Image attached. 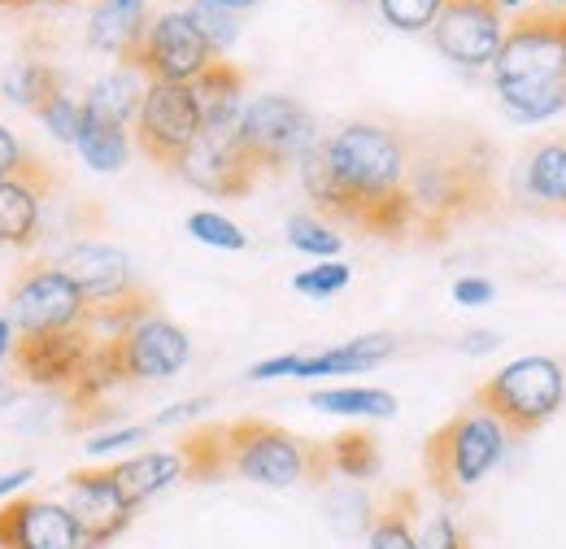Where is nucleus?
Segmentation results:
<instances>
[{
  "label": "nucleus",
  "instance_id": "obj_1",
  "mask_svg": "<svg viewBox=\"0 0 566 549\" xmlns=\"http://www.w3.org/2000/svg\"><path fill=\"white\" fill-rule=\"evenodd\" d=\"M301 184L327 218L361 236L410 245V153L406 132L388 123H345L336 136L318 139L301 162Z\"/></svg>",
  "mask_w": 566,
  "mask_h": 549
},
{
  "label": "nucleus",
  "instance_id": "obj_2",
  "mask_svg": "<svg viewBox=\"0 0 566 549\" xmlns=\"http://www.w3.org/2000/svg\"><path fill=\"white\" fill-rule=\"evenodd\" d=\"M410 175V245H440L458 227L493 218L505 193H501V153L493 139L467 127H427L406 132Z\"/></svg>",
  "mask_w": 566,
  "mask_h": 549
},
{
  "label": "nucleus",
  "instance_id": "obj_3",
  "mask_svg": "<svg viewBox=\"0 0 566 549\" xmlns=\"http://www.w3.org/2000/svg\"><path fill=\"white\" fill-rule=\"evenodd\" d=\"M501 110L514 123H545L566 110V4H536L505 27L493 62Z\"/></svg>",
  "mask_w": 566,
  "mask_h": 549
},
{
  "label": "nucleus",
  "instance_id": "obj_4",
  "mask_svg": "<svg viewBox=\"0 0 566 549\" xmlns=\"http://www.w3.org/2000/svg\"><path fill=\"white\" fill-rule=\"evenodd\" d=\"M227 467L249 484L292 488L301 480H323L332 472V458L327 441H301L266 418H235L227 423Z\"/></svg>",
  "mask_w": 566,
  "mask_h": 549
},
{
  "label": "nucleus",
  "instance_id": "obj_5",
  "mask_svg": "<svg viewBox=\"0 0 566 549\" xmlns=\"http://www.w3.org/2000/svg\"><path fill=\"white\" fill-rule=\"evenodd\" d=\"M505 445H510V436L493 414L475 411V406L453 414L449 423H440L427 436V484L440 493V501H462L505 458Z\"/></svg>",
  "mask_w": 566,
  "mask_h": 549
},
{
  "label": "nucleus",
  "instance_id": "obj_6",
  "mask_svg": "<svg viewBox=\"0 0 566 549\" xmlns=\"http://www.w3.org/2000/svg\"><path fill=\"white\" fill-rule=\"evenodd\" d=\"M566 402V375L558 358H514L510 366H501L496 375H489L471 406L484 414H493L505 427V436H532L541 432L554 414L563 411Z\"/></svg>",
  "mask_w": 566,
  "mask_h": 549
},
{
  "label": "nucleus",
  "instance_id": "obj_7",
  "mask_svg": "<svg viewBox=\"0 0 566 549\" xmlns=\"http://www.w3.org/2000/svg\"><path fill=\"white\" fill-rule=\"evenodd\" d=\"M235 139H240L244 157L258 166V175H280L283 166L301 162L318 144V127L301 101L266 92V96L244 101Z\"/></svg>",
  "mask_w": 566,
  "mask_h": 549
},
{
  "label": "nucleus",
  "instance_id": "obj_8",
  "mask_svg": "<svg viewBox=\"0 0 566 549\" xmlns=\"http://www.w3.org/2000/svg\"><path fill=\"white\" fill-rule=\"evenodd\" d=\"M201 132H206V123H201V105H197L192 83H148L144 87L132 136L148 162L175 170Z\"/></svg>",
  "mask_w": 566,
  "mask_h": 549
},
{
  "label": "nucleus",
  "instance_id": "obj_9",
  "mask_svg": "<svg viewBox=\"0 0 566 549\" xmlns=\"http://www.w3.org/2000/svg\"><path fill=\"white\" fill-rule=\"evenodd\" d=\"M213 62V49L184 9H161L148 18L140 44L123 58V66L144 74L148 83H192Z\"/></svg>",
  "mask_w": 566,
  "mask_h": 549
},
{
  "label": "nucleus",
  "instance_id": "obj_10",
  "mask_svg": "<svg viewBox=\"0 0 566 549\" xmlns=\"http://www.w3.org/2000/svg\"><path fill=\"white\" fill-rule=\"evenodd\" d=\"M9 305L18 336L66 332L87 323V297L57 262H27L9 288Z\"/></svg>",
  "mask_w": 566,
  "mask_h": 549
},
{
  "label": "nucleus",
  "instance_id": "obj_11",
  "mask_svg": "<svg viewBox=\"0 0 566 549\" xmlns=\"http://www.w3.org/2000/svg\"><path fill=\"white\" fill-rule=\"evenodd\" d=\"M505 40V9L496 0H444L431 22V44L462 70L493 66Z\"/></svg>",
  "mask_w": 566,
  "mask_h": 549
},
{
  "label": "nucleus",
  "instance_id": "obj_12",
  "mask_svg": "<svg viewBox=\"0 0 566 549\" xmlns=\"http://www.w3.org/2000/svg\"><path fill=\"white\" fill-rule=\"evenodd\" d=\"M96 332L66 328V332H40V336H18L13 341V366L31 389H49V393H71L96 349Z\"/></svg>",
  "mask_w": 566,
  "mask_h": 549
},
{
  "label": "nucleus",
  "instance_id": "obj_13",
  "mask_svg": "<svg viewBox=\"0 0 566 549\" xmlns=\"http://www.w3.org/2000/svg\"><path fill=\"white\" fill-rule=\"evenodd\" d=\"M66 510L83 532V549H105L109 541H118L136 519V506L123 497L109 467L71 472L66 476Z\"/></svg>",
  "mask_w": 566,
  "mask_h": 549
},
{
  "label": "nucleus",
  "instance_id": "obj_14",
  "mask_svg": "<svg viewBox=\"0 0 566 549\" xmlns=\"http://www.w3.org/2000/svg\"><path fill=\"white\" fill-rule=\"evenodd\" d=\"M118 344V358H123V375L127 384H157V380H170L188 366V332L161 314H148L140 323H132L127 332L114 336Z\"/></svg>",
  "mask_w": 566,
  "mask_h": 549
},
{
  "label": "nucleus",
  "instance_id": "obj_15",
  "mask_svg": "<svg viewBox=\"0 0 566 549\" xmlns=\"http://www.w3.org/2000/svg\"><path fill=\"white\" fill-rule=\"evenodd\" d=\"M175 175H184L192 188L210 197H249L253 184L262 179L258 166L244 157L235 132H201L197 144L184 153V162L175 166Z\"/></svg>",
  "mask_w": 566,
  "mask_h": 549
},
{
  "label": "nucleus",
  "instance_id": "obj_16",
  "mask_svg": "<svg viewBox=\"0 0 566 549\" xmlns=\"http://www.w3.org/2000/svg\"><path fill=\"white\" fill-rule=\"evenodd\" d=\"M53 188H57V175L35 157H22V166L0 179V245L4 249H31L40 240L44 201Z\"/></svg>",
  "mask_w": 566,
  "mask_h": 549
},
{
  "label": "nucleus",
  "instance_id": "obj_17",
  "mask_svg": "<svg viewBox=\"0 0 566 549\" xmlns=\"http://www.w3.org/2000/svg\"><path fill=\"white\" fill-rule=\"evenodd\" d=\"M0 549H83V532L66 501L9 497L0 501Z\"/></svg>",
  "mask_w": 566,
  "mask_h": 549
},
{
  "label": "nucleus",
  "instance_id": "obj_18",
  "mask_svg": "<svg viewBox=\"0 0 566 549\" xmlns=\"http://www.w3.org/2000/svg\"><path fill=\"white\" fill-rule=\"evenodd\" d=\"M57 267L83 288L87 310L114 305V301H127V297L140 292L136 271H132V258H127L123 249H114V245H92V240H87V245H74V249L62 253Z\"/></svg>",
  "mask_w": 566,
  "mask_h": 549
},
{
  "label": "nucleus",
  "instance_id": "obj_19",
  "mask_svg": "<svg viewBox=\"0 0 566 549\" xmlns=\"http://www.w3.org/2000/svg\"><path fill=\"white\" fill-rule=\"evenodd\" d=\"M397 353V336L388 332H370V336H357L336 349H323V353H296L292 362V380H314V375H357V371H370L379 362H388Z\"/></svg>",
  "mask_w": 566,
  "mask_h": 549
},
{
  "label": "nucleus",
  "instance_id": "obj_20",
  "mask_svg": "<svg viewBox=\"0 0 566 549\" xmlns=\"http://www.w3.org/2000/svg\"><path fill=\"white\" fill-rule=\"evenodd\" d=\"M192 92H197L206 132H235L240 127V114H244V70L213 58L210 66L192 79Z\"/></svg>",
  "mask_w": 566,
  "mask_h": 549
},
{
  "label": "nucleus",
  "instance_id": "obj_21",
  "mask_svg": "<svg viewBox=\"0 0 566 549\" xmlns=\"http://www.w3.org/2000/svg\"><path fill=\"white\" fill-rule=\"evenodd\" d=\"M518 188L532 206L554 209L566 218V136L554 139H536L523 157V175H518Z\"/></svg>",
  "mask_w": 566,
  "mask_h": 549
},
{
  "label": "nucleus",
  "instance_id": "obj_22",
  "mask_svg": "<svg viewBox=\"0 0 566 549\" xmlns=\"http://www.w3.org/2000/svg\"><path fill=\"white\" fill-rule=\"evenodd\" d=\"M109 476L118 480L123 497L140 510L144 501H153L157 493H166L170 484L184 480L188 467H184V454H179V449H153V454H136V458H127V463H114Z\"/></svg>",
  "mask_w": 566,
  "mask_h": 549
},
{
  "label": "nucleus",
  "instance_id": "obj_23",
  "mask_svg": "<svg viewBox=\"0 0 566 549\" xmlns=\"http://www.w3.org/2000/svg\"><path fill=\"white\" fill-rule=\"evenodd\" d=\"M148 27V4L144 0H101L87 27V44L101 53H114L118 62L140 44Z\"/></svg>",
  "mask_w": 566,
  "mask_h": 549
},
{
  "label": "nucleus",
  "instance_id": "obj_24",
  "mask_svg": "<svg viewBox=\"0 0 566 549\" xmlns=\"http://www.w3.org/2000/svg\"><path fill=\"white\" fill-rule=\"evenodd\" d=\"M144 87H148V83H140V74L132 66L114 70V74H105L101 83H92V92L83 96V114L105 118V123H118V127H132L136 114H140Z\"/></svg>",
  "mask_w": 566,
  "mask_h": 549
},
{
  "label": "nucleus",
  "instance_id": "obj_25",
  "mask_svg": "<svg viewBox=\"0 0 566 549\" xmlns=\"http://www.w3.org/2000/svg\"><path fill=\"white\" fill-rule=\"evenodd\" d=\"M415 515H419V497L410 488L392 493L375 519H370V532H366V546L370 549H423L419 546V532H415Z\"/></svg>",
  "mask_w": 566,
  "mask_h": 549
},
{
  "label": "nucleus",
  "instance_id": "obj_26",
  "mask_svg": "<svg viewBox=\"0 0 566 549\" xmlns=\"http://www.w3.org/2000/svg\"><path fill=\"white\" fill-rule=\"evenodd\" d=\"M74 148L83 153V162L101 175H114L127 166V153H132V139H127V127L118 123H105V118H92L83 114V127H78V139Z\"/></svg>",
  "mask_w": 566,
  "mask_h": 549
},
{
  "label": "nucleus",
  "instance_id": "obj_27",
  "mask_svg": "<svg viewBox=\"0 0 566 549\" xmlns=\"http://www.w3.org/2000/svg\"><path fill=\"white\" fill-rule=\"evenodd\" d=\"M179 454H184L188 480H222V476H231V467H227V423H210V427L188 432Z\"/></svg>",
  "mask_w": 566,
  "mask_h": 549
},
{
  "label": "nucleus",
  "instance_id": "obj_28",
  "mask_svg": "<svg viewBox=\"0 0 566 549\" xmlns=\"http://www.w3.org/2000/svg\"><path fill=\"white\" fill-rule=\"evenodd\" d=\"M0 92H4V101H18L27 110H40L49 96L62 92V74L49 66V62H22V66H13L0 79Z\"/></svg>",
  "mask_w": 566,
  "mask_h": 549
},
{
  "label": "nucleus",
  "instance_id": "obj_29",
  "mask_svg": "<svg viewBox=\"0 0 566 549\" xmlns=\"http://www.w3.org/2000/svg\"><path fill=\"white\" fill-rule=\"evenodd\" d=\"M310 406L323 414H361V418H392L397 397L384 389H323L310 397Z\"/></svg>",
  "mask_w": 566,
  "mask_h": 549
},
{
  "label": "nucleus",
  "instance_id": "obj_30",
  "mask_svg": "<svg viewBox=\"0 0 566 549\" xmlns=\"http://www.w3.org/2000/svg\"><path fill=\"white\" fill-rule=\"evenodd\" d=\"M327 458H332V472L366 480L379 472V441L370 432H340L336 441H327Z\"/></svg>",
  "mask_w": 566,
  "mask_h": 549
},
{
  "label": "nucleus",
  "instance_id": "obj_31",
  "mask_svg": "<svg viewBox=\"0 0 566 549\" xmlns=\"http://www.w3.org/2000/svg\"><path fill=\"white\" fill-rule=\"evenodd\" d=\"M179 4H184V13L197 22V31L206 35V44L213 49V58H222V53L235 44L240 22H235L231 9H222L218 0H179Z\"/></svg>",
  "mask_w": 566,
  "mask_h": 549
},
{
  "label": "nucleus",
  "instance_id": "obj_32",
  "mask_svg": "<svg viewBox=\"0 0 566 549\" xmlns=\"http://www.w3.org/2000/svg\"><path fill=\"white\" fill-rule=\"evenodd\" d=\"M287 245L310 253V258H336L345 249V236L332 222L314 218V214H292L287 218Z\"/></svg>",
  "mask_w": 566,
  "mask_h": 549
},
{
  "label": "nucleus",
  "instance_id": "obj_33",
  "mask_svg": "<svg viewBox=\"0 0 566 549\" xmlns=\"http://www.w3.org/2000/svg\"><path fill=\"white\" fill-rule=\"evenodd\" d=\"M188 236H197V240H201V245H210V249H227V253L249 249V236H244L231 218H222V214H213V209H197V214H188Z\"/></svg>",
  "mask_w": 566,
  "mask_h": 549
},
{
  "label": "nucleus",
  "instance_id": "obj_34",
  "mask_svg": "<svg viewBox=\"0 0 566 549\" xmlns=\"http://www.w3.org/2000/svg\"><path fill=\"white\" fill-rule=\"evenodd\" d=\"M384 22L397 27V31H431V22L440 18V4L444 0H375Z\"/></svg>",
  "mask_w": 566,
  "mask_h": 549
},
{
  "label": "nucleus",
  "instance_id": "obj_35",
  "mask_svg": "<svg viewBox=\"0 0 566 549\" xmlns=\"http://www.w3.org/2000/svg\"><path fill=\"white\" fill-rule=\"evenodd\" d=\"M35 114H40V123L53 132V139H62V144H74V139H78V127H83V101L66 96V87H62L57 96H49Z\"/></svg>",
  "mask_w": 566,
  "mask_h": 549
},
{
  "label": "nucleus",
  "instance_id": "obj_36",
  "mask_svg": "<svg viewBox=\"0 0 566 549\" xmlns=\"http://www.w3.org/2000/svg\"><path fill=\"white\" fill-rule=\"evenodd\" d=\"M349 279H354V271H349L345 262L327 258V262H318V267H310V271L296 274L292 288H296L301 297H336L340 288H349Z\"/></svg>",
  "mask_w": 566,
  "mask_h": 549
},
{
  "label": "nucleus",
  "instance_id": "obj_37",
  "mask_svg": "<svg viewBox=\"0 0 566 549\" xmlns=\"http://www.w3.org/2000/svg\"><path fill=\"white\" fill-rule=\"evenodd\" d=\"M419 546L423 549H471V541H467V532L458 528V519L440 510V515H431V519L423 524Z\"/></svg>",
  "mask_w": 566,
  "mask_h": 549
},
{
  "label": "nucleus",
  "instance_id": "obj_38",
  "mask_svg": "<svg viewBox=\"0 0 566 549\" xmlns=\"http://www.w3.org/2000/svg\"><path fill=\"white\" fill-rule=\"evenodd\" d=\"M144 436H148V427H118V432H101V436H92V441H87V454H114V449H123V445H140Z\"/></svg>",
  "mask_w": 566,
  "mask_h": 549
},
{
  "label": "nucleus",
  "instance_id": "obj_39",
  "mask_svg": "<svg viewBox=\"0 0 566 549\" xmlns=\"http://www.w3.org/2000/svg\"><path fill=\"white\" fill-rule=\"evenodd\" d=\"M453 301L458 305H489L493 301V283L489 279H458L453 283Z\"/></svg>",
  "mask_w": 566,
  "mask_h": 549
},
{
  "label": "nucleus",
  "instance_id": "obj_40",
  "mask_svg": "<svg viewBox=\"0 0 566 549\" xmlns=\"http://www.w3.org/2000/svg\"><path fill=\"white\" fill-rule=\"evenodd\" d=\"M210 406V397H192V402H179V406H170V411H161L153 418V427H175V423H188V418H197V414Z\"/></svg>",
  "mask_w": 566,
  "mask_h": 549
},
{
  "label": "nucleus",
  "instance_id": "obj_41",
  "mask_svg": "<svg viewBox=\"0 0 566 549\" xmlns=\"http://www.w3.org/2000/svg\"><path fill=\"white\" fill-rule=\"evenodd\" d=\"M22 157H27V153H22V144H18L13 132L0 123V179H4V175H13V170L22 166Z\"/></svg>",
  "mask_w": 566,
  "mask_h": 549
},
{
  "label": "nucleus",
  "instance_id": "obj_42",
  "mask_svg": "<svg viewBox=\"0 0 566 549\" xmlns=\"http://www.w3.org/2000/svg\"><path fill=\"white\" fill-rule=\"evenodd\" d=\"M31 480H35V467H18V472H4V476H0V501H9V497L22 488V484H31Z\"/></svg>",
  "mask_w": 566,
  "mask_h": 549
},
{
  "label": "nucleus",
  "instance_id": "obj_43",
  "mask_svg": "<svg viewBox=\"0 0 566 549\" xmlns=\"http://www.w3.org/2000/svg\"><path fill=\"white\" fill-rule=\"evenodd\" d=\"M496 344H501L496 332H471V336L462 341V349H467V353H493Z\"/></svg>",
  "mask_w": 566,
  "mask_h": 549
},
{
  "label": "nucleus",
  "instance_id": "obj_44",
  "mask_svg": "<svg viewBox=\"0 0 566 549\" xmlns=\"http://www.w3.org/2000/svg\"><path fill=\"white\" fill-rule=\"evenodd\" d=\"M9 349H13V328H9V319H0V362L9 358Z\"/></svg>",
  "mask_w": 566,
  "mask_h": 549
},
{
  "label": "nucleus",
  "instance_id": "obj_45",
  "mask_svg": "<svg viewBox=\"0 0 566 549\" xmlns=\"http://www.w3.org/2000/svg\"><path fill=\"white\" fill-rule=\"evenodd\" d=\"M218 4H222V9H231V13H240V9H253L258 0H218Z\"/></svg>",
  "mask_w": 566,
  "mask_h": 549
},
{
  "label": "nucleus",
  "instance_id": "obj_46",
  "mask_svg": "<svg viewBox=\"0 0 566 549\" xmlns=\"http://www.w3.org/2000/svg\"><path fill=\"white\" fill-rule=\"evenodd\" d=\"M31 4H44V0H0V9H31Z\"/></svg>",
  "mask_w": 566,
  "mask_h": 549
},
{
  "label": "nucleus",
  "instance_id": "obj_47",
  "mask_svg": "<svg viewBox=\"0 0 566 549\" xmlns=\"http://www.w3.org/2000/svg\"><path fill=\"white\" fill-rule=\"evenodd\" d=\"M496 4H501V9H518L523 0H496Z\"/></svg>",
  "mask_w": 566,
  "mask_h": 549
},
{
  "label": "nucleus",
  "instance_id": "obj_48",
  "mask_svg": "<svg viewBox=\"0 0 566 549\" xmlns=\"http://www.w3.org/2000/svg\"><path fill=\"white\" fill-rule=\"evenodd\" d=\"M349 4H370V0H349Z\"/></svg>",
  "mask_w": 566,
  "mask_h": 549
},
{
  "label": "nucleus",
  "instance_id": "obj_49",
  "mask_svg": "<svg viewBox=\"0 0 566 549\" xmlns=\"http://www.w3.org/2000/svg\"><path fill=\"white\" fill-rule=\"evenodd\" d=\"M57 4H74V0H57Z\"/></svg>",
  "mask_w": 566,
  "mask_h": 549
},
{
  "label": "nucleus",
  "instance_id": "obj_50",
  "mask_svg": "<svg viewBox=\"0 0 566 549\" xmlns=\"http://www.w3.org/2000/svg\"><path fill=\"white\" fill-rule=\"evenodd\" d=\"M554 4H566V0H554Z\"/></svg>",
  "mask_w": 566,
  "mask_h": 549
}]
</instances>
